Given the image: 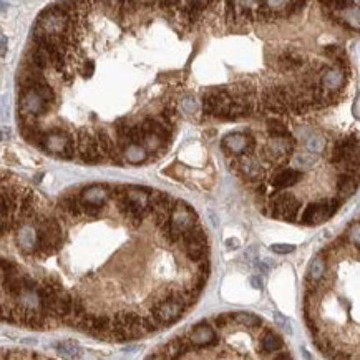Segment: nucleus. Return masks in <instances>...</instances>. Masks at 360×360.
Masks as SVG:
<instances>
[{
    "instance_id": "41",
    "label": "nucleus",
    "mask_w": 360,
    "mask_h": 360,
    "mask_svg": "<svg viewBox=\"0 0 360 360\" xmlns=\"http://www.w3.org/2000/svg\"><path fill=\"white\" fill-rule=\"evenodd\" d=\"M249 284L252 286V289H256V290H262V287H264V281H262V277H259V276H251Z\"/></svg>"
},
{
    "instance_id": "13",
    "label": "nucleus",
    "mask_w": 360,
    "mask_h": 360,
    "mask_svg": "<svg viewBox=\"0 0 360 360\" xmlns=\"http://www.w3.org/2000/svg\"><path fill=\"white\" fill-rule=\"evenodd\" d=\"M234 168L237 169V173L243 176L244 179L248 181H256L259 183L264 178V169L261 166L254 155H239L234 158Z\"/></svg>"
},
{
    "instance_id": "1",
    "label": "nucleus",
    "mask_w": 360,
    "mask_h": 360,
    "mask_svg": "<svg viewBox=\"0 0 360 360\" xmlns=\"http://www.w3.org/2000/svg\"><path fill=\"white\" fill-rule=\"evenodd\" d=\"M196 223H198V214L194 213L193 207L185 201H174L169 221L160 227V231L169 244H176L181 243L183 234L191 229Z\"/></svg>"
},
{
    "instance_id": "26",
    "label": "nucleus",
    "mask_w": 360,
    "mask_h": 360,
    "mask_svg": "<svg viewBox=\"0 0 360 360\" xmlns=\"http://www.w3.org/2000/svg\"><path fill=\"white\" fill-rule=\"evenodd\" d=\"M267 131L271 138H284L290 136V131L286 126V123L281 122V119H269L267 122Z\"/></svg>"
},
{
    "instance_id": "38",
    "label": "nucleus",
    "mask_w": 360,
    "mask_h": 360,
    "mask_svg": "<svg viewBox=\"0 0 360 360\" xmlns=\"http://www.w3.org/2000/svg\"><path fill=\"white\" fill-rule=\"evenodd\" d=\"M0 269H2L4 274H10V273H15L17 266L9 259H0Z\"/></svg>"
},
{
    "instance_id": "34",
    "label": "nucleus",
    "mask_w": 360,
    "mask_h": 360,
    "mask_svg": "<svg viewBox=\"0 0 360 360\" xmlns=\"http://www.w3.org/2000/svg\"><path fill=\"white\" fill-rule=\"evenodd\" d=\"M274 320H276V325H279L281 329H284L287 334L292 332V329H290V320L287 317H284L281 312H274Z\"/></svg>"
},
{
    "instance_id": "25",
    "label": "nucleus",
    "mask_w": 360,
    "mask_h": 360,
    "mask_svg": "<svg viewBox=\"0 0 360 360\" xmlns=\"http://www.w3.org/2000/svg\"><path fill=\"white\" fill-rule=\"evenodd\" d=\"M327 148V140L322 135H312L307 138L306 141V149L312 155H320L324 153Z\"/></svg>"
},
{
    "instance_id": "19",
    "label": "nucleus",
    "mask_w": 360,
    "mask_h": 360,
    "mask_svg": "<svg viewBox=\"0 0 360 360\" xmlns=\"http://www.w3.org/2000/svg\"><path fill=\"white\" fill-rule=\"evenodd\" d=\"M148 151L141 143H128L122 148V156L131 165H140L148 160Z\"/></svg>"
},
{
    "instance_id": "43",
    "label": "nucleus",
    "mask_w": 360,
    "mask_h": 360,
    "mask_svg": "<svg viewBox=\"0 0 360 360\" xmlns=\"http://www.w3.org/2000/svg\"><path fill=\"white\" fill-rule=\"evenodd\" d=\"M226 248L227 249H237L239 248V241H237V239H227V241H226Z\"/></svg>"
},
{
    "instance_id": "39",
    "label": "nucleus",
    "mask_w": 360,
    "mask_h": 360,
    "mask_svg": "<svg viewBox=\"0 0 360 360\" xmlns=\"http://www.w3.org/2000/svg\"><path fill=\"white\" fill-rule=\"evenodd\" d=\"M266 2H267V5H269V7L273 9V10L279 12V17H281V12H282V9L289 4V0H266Z\"/></svg>"
},
{
    "instance_id": "17",
    "label": "nucleus",
    "mask_w": 360,
    "mask_h": 360,
    "mask_svg": "<svg viewBox=\"0 0 360 360\" xmlns=\"http://www.w3.org/2000/svg\"><path fill=\"white\" fill-rule=\"evenodd\" d=\"M193 350V345L189 344L188 337H174L171 342L165 347L166 358H186L189 357L188 352Z\"/></svg>"
},
{
    "instance_id": "11",
    "label": "nucleus",
    "mask_w": 360,
    "mask_h": 360,
    "mask_svg": "<svg viewBox=\"0 0 360 360\" xmlns=\"http://www.w3.org/2000/svg\"><path fill=\"white\" fill-rule=\"evenodd\" d=\"M347 80H349V72L336 65L324 70L319 85L327 95H340V92L347 85Z\"/></svg>"
},
{
    "instance_id": "8",
    "label": "nucleus",
    "mask_w": 360,
    "mask_h": 360,
    "mask_svg": "<svg viewBox=\"0 0 360 360\" xmlns=\"http://www.w3.org/2000/svg\"><path fill=\"white\" fill-rule=\"evenodd\" d=\"M221 148H223L226 153L229 155H254L256 153V148H257V143L256 140L248 133H232V135H227L224 136V140L221 141Z\"/></svg>"
},
{
    "instance_id": "15",
    "label": "nucleus",
    "mask_w": 360,
    "mask_h": 360,
    "mask_svg": "<svg viewBox=\"0 0 360 360\" xmlns=\"http://www.w3.org/2000/svg\"><path fill=\"white\" fill-rule=\"evenodd\" d=\"M304 63H306L304 56H302L297 50L289 48L277 56L276 67H277V70H281V72H297L299 68L304 67Z\"/></svg>"
},
{
    "instance_id": "33",
    "label": "nucleus",
    "mask_w": 360,
    "mask_h": 360,
    "mask_svg": "<svg viewBox=\"0 0 360 360\" xmlns=\"http://www.w3.org/2000/svg\"><path fill=\"white\" fill-rule=\"evenodd\" d=\"M213 320H214V325H216L218 329H226V327H229L232 324L231 314H219Z\"/></svg>"
},
{
    "instance_id": "3",
    "label": "nucleus",
    "mask_w": 360,
    "mask_h": 360,
    "mask_svg": "<svg viewBox=\"0 0 360 360\" xmlns=\"http://www.w3.org/2000/svg\"><path fill=\"white\" fill-rule=\"evenodd\" d=\"M40 148L48 151L50 155H55L63 160H72L77 153V141L72 131L63 128L43 130V136L40 141Z\"/></svg>"
},
{
    "instance_id": "12",
    "label": "nucleus",
    "mask_w": 360,
    "mask_h": 360,
    "mask_svg": "<svg viewBox=\"0 0 360 360\" xmlns=\"http://www.w3.org/2000/svg\"><path fill=\"white\" fill-rule=\"evenodd\" d=\"M188 340L193 345V349H211V347H216L219 344V337L207 322H201L196 325L189 332Z\"/></svg>"
},
{
    "instance_id": "30",
    "label": "nucleus",
    "mask_w": 360,
    "mask_h": 360,
    "mask_svg": "<svg viewBox=\"0 0 360 360\" xmlns=\"http://www.w3.org/2000/svg\"><path fill=\"white\" fill-rule=\"evenodd\" d=\"M315 155L312 153H309V151H302V153H297L295 155V161L299 163L301 166H304V168H309V166H312L314 163H315Z\"/></svg>"
},
{
    "instance_id": "9",
    "label": "nucleus",
    "mask_w": 360,
    "mask_h": 360,
    "mask_svg": "<svg viewBox=\"0 0 360 360\" xmlns=\"http://www.w3.org/2000/svg\"><path fill=\"white\" fill-rule=\"evenodd\" d=\"M75 141H77V153L80 155L81 161H85V163L103 161L105 156L98 148L97 138H95V135H92L88 130H80L77 138H75Z\"/></svg>"
},
{
    "instance_id": "31",
    "label": "nucleus",
    "mask_w": 360,
    "mask_h": 360,
    "mask_svg": "<svg viewBox=\"0 0 360 360\" xmlns=\"http://www.w3.org/2000/svg\"><path fill=\"white\" fill-rule=\"evenodd\" d=\"M314 209H315V203H311L304 207V211H302L299 221L302 224L306 226H312V221H314Z\"/></svg>"
},
{
    "instance_id": "44",
    "label": "nucleus",
    "mask_w": 360,
    "mask_h": 360,
    "mask_svg": "<svg viewBox=\"0 0 360 360\" xmlns=\"http://www.w3.org/2000/svg\"><path fill=\"white\" fill-rule=\"evenodd\" d=\"M256 267H257L259 271H262V273H267V271H269V266H267V264H264V262H261V261H257V262H256Z\"/></svg>"
},
{
    "instance_id": "22",
    "label": "nucleus",
    "mask_w": 360,
    "mask_h": 360,
    "mask_svg": "<svg viewBox=\"0 0 360 360\" xmlns=\"http://www.w3.org/2000/svg\"><path fill=\"white\" fill-rule=\"evenodd\" d=\"M231 320L237 325L251 327V329H257V327L262 325V319L257 317V315H254V314H249V312H232Z\"/></svg>"
},
{
    "instance_id": "40",
    "label": "nucleus",
    "mask_w": 360,
    "mask_h": 360,
    "mask_svg": "<svg viewBox=\"0 0 360 360\" xmlns=\"http://www.w3.org/2000/svg\"><path fill=\"white\" fill-rule=\"evenodd\" d=\"M324 53H325L327 56H331V58H336L337 55L342 53V48H340L339 45H327V47L324 48Z\"/></svg>"
},
{
    "instance_id": "20",
    "label": "nucleus",
    "mask_w": 360,
    "mask_h": 360,
    "mask_svg": "<svg viewBox=\"0 0 360 360\" xmlns=\"http://www.w3.org/2000/svg\"><path fill=\"white\" fill-rule=\"evenodd\" d=\"M325 271H327V261L325 257L322 256H317L311 262V266H309V271H307V282L309 286H317V284L324 279L325 276Z\"/></svg>"
},
{
    "instance_id": "5",
    "label": "nucleus",
    "mask_w": 360,
    "mask_h": 360,
    "mask_svg": "<svg viewBox=\"0 0 360 360\" xmlns=\"http://www.w3.org/2000/svg\"><path fill=\"white\" fill-rule=\"evenodd\" d=\"M186 311L185 302L181 301L178 290L173 292L171 295H168L165 299L156 301L153 306H151V314L155 315V319L160 322L161 325L173 324L174 320H178Z\"/></svg>"
},
{
    "instance_id": "24",
    "label": "nucleus",
    "mask_w": 360,
    "mask_h": 360,
    "mask_svg": "<svg viewBox=\"0 0 360 360\" xmlns=\"http://www.w3.org/2000/svg\"><path fill=\"white\" fill-rule=\"evenodd\" d=\"M56 350H58L60 355L68 357V358H77L81 355L80 345L75 342V340H63V342L56 344Z\"/></svg>"
},
{
    "instance_id": "42",
    "label": "nucleus",
    "mask_w": 360,
    "mask_h": 360,
    "mask_svg": "<svg viewBox=\"0 0 360 360\" xmlns=\"http://www.w3.org/2000/svg\"><path fill=\"white\" fill-rule=\"evenodd\" d=\"M7 53V37L0 34V56H5Z\"/></svg>"
},
{
    "instance_id": "32",
    "label": "nucleus",
    "mask_w": 360,
    "mask_h": 360,
    "mask_svg": "<svg viewBox=\"0 0 360 360\" xmlns=\"http://www.w3.org/2000/svg\"><path fill=\"white\" fill-rule=\"evenodd\" d=\"M347 237H349V241L355 246V248H358L360 246V224H358V221H355V223L352 224L350 229L347 231Z\"/></svg>"
},
{
    "instance_id": "37",
    "label": "nucleus",
    "mask_w": 360,
    "mask_h": 360,
    "mask_svg": "<svg viewBox=\"0 0 360 360\" xmlns=\"http://www.w3.org/2000/svg\"><path fill=\"white\" fill-rule=\"evenodd\" d=\"M257 254H259V248L256 244H252V246H249L248 249H246V252H244V261H248V262H251V261H256L257 259Z\"/></svg>"
},
{
    "instance_id": "28",
    "label": "nucleus",
    "mask_w": 360,
    "mask_h": 360,
    "mask_svg": "<svg viewBox=\"0 0 360 360\" xmlns=\"http://www.w3.org/2000/svg\"><path fill=\"white\" fill-rule=\"evenodd\" d=\"M322 4L332 12H342L355 5V0H322Z\"/></svg>"
},
{
    "instance_id": "45",
    "label": "nucleus",
    "mask_w": 360,
    "mask_h": 360,
    "mask_svg": "<svg viewBox=\"0 0 360 360\" xmlns=\"http://www.w3.org/2000/svg\"><path fill=\"white\" fill-rule=\"evenodd\" d=\"M353 116L358 118V98H355V102H353Z\"/></svg>"
},
{
    "instance_id": "46",
    "label": "nucleus",
    "mask_w": 360,
    "mask_h": 360,
    "mask_svg": "<svg viewBox=\"0 0 360 360\" xmlns=\"http://www.w3.org/2000/svg\"><path fill=\"white\" fill-rule=\"evenodd\" d=\"M274 358H290L289 353H281V355H274Z\"/></svg>"
},
{
    "instance_id": "10",
    "label": "nucleus",
    "mask_w": 360,
    "mask_h": 360,
    "mask_svg": "<svg viewBox=\"0 0 360 360\" xmlns=\"http://www.w3.org/2000/svg\"><path fill=\"white\" fill-rule=\"evenodd\" d=\"M15 241L18 249L23 254L35 256L37 251V226L35 219H27L22 221L15 226Z\"/></svg>"
},
{
    "instance_id": "6",
    "label": "nucleus",
    "mask_w": 360,
    "mask_h": 360,
    "mask_svg": "<svg viewBox=\"0 0 360 360\" xmlns=\"http://www.w3.org/2000/svg\"><path fill=\"white\" fill-rule=\"evenodd\" d=\"M271 216L284 221H295L301 211V201L290 193H281L276 189L271 198Z\"/></svg>"
},
{
    "instance_id": "18",
    "label": "nucleus",
    "mask_w": 360,
    "mask_h": 360,
    "mask_svg": "<svg viewBox=\"0 0 360 360\" xmlns=\"http://www.w3.org/2000/svg\"><path fill=\"white\" fill-rule=\"evenodd\" d=\"M58 209L65 214V216L72 219H78L83 216V211H81V201L80 196L77 194H67L63 196L58 203Z\"/></svg>"
},
{
    "instance_id": "23",
    "label": "nucleus",
    "mask_w": 360,
    "mask_h": 360,
    "mask_svg": "<svg viewBox=\"0 0 360 360\" xmlns=\"http://www.w3.org/2000/svg\"><path fill=\"white\" fill-rule=\"evenodd\" d=\"M261 349L264 352H277L284 349V339L276 332H266L261 339Z\"/></svg>"
},
{
    "instance_id": "29",
    "label": "nucleus",
    "mask_w": 360,
    "mask_h": 360,
    "mask_svg": "<svg viewBox=\"0 0 360 360\" xmlns=\"http://www.w3.org/2000/svg\"><path fill=\"white\" fill-rule=\"evenodd\" d=\"M141 327L144 334H149V332H156L158 329H161L163 325L155 319L153 314H149V315H141Z\"/></svg>"
},
{
    "instance_id": "27",
    "label": "nucleus",
    "mask_w": 360,
    "mask_h": 360,
    "mask_svg": "<svg viewBox=\"0 0 360 360\" xmlns=\"http://www.w3.org/2000/svg\"><path fill=\"white\" fill-rule=\"evenodd\" d=\"M165 140H163L161 136H158V135H155V133H144L143 135V140H141V144L144 148H146V151L149 153H155V151H158L160 148H163L165 146Z\"/></svg>"
},
{
    "instance_id": "16",
    "label": "nucleus",
    "mask_w": 360,
    "mask_h": 360,
    "mask_svg": "<svg viewBox=\"0 0 360 360\" xmlns=\"http://www.w3.org/2000/svg\"><path fill=\"white\" fill-rule=\"evenodd\" d=\"M301 176L302 174H301L299 169L286 168V169H281L279 173L274 174L273 178H271V185H273L274 189H286V188L297 185Z\"/></svg>"
},
{
    "instance_id": "21",
    "label": "nucleus",
    "mask_w": 360,
    "mask_h": 360,
    "mask_svg": "<svg viewBox=\"0 0 360 360\" xmlns=\"http://www.w3.org/2000/svg\"><path fill=\"white\" fill-rule=\"evenodd\" d=\"M355 191H357V178H355V174L342 173V176H340L339 181H337V193L340 196V201L350 198V196Z\"/></svg>"
},
{
    "instance_id": "35",
    "label": "nucleus",
    "mask_w": 360,
    "mask_h": 360,
    "mask_svg": "<svg viewBox=\"0 0 360 360\" xmlns=\"http://www.w3.org/2000/svg\"><path fill=\"white\" fill-rule=\"evenodd\" d=\"M181 108L185 113H194L198 110V103H196V100L193 97H186L181 100Z\"/></svg>"
},
{
    "instance_id": "2",
    "label": "nucleus",
    "mask_w": 360,
    "mask_h": 360,
    "mask_svg": "<svg viewBox=\"0 0 360 360\" xmlns=\"http://www.w3.org/2000/svg\"><path fill=\"white\" fill-rule=\"evenodd\" d=\"M37 226V251L35 257H47L58 251L62 244V227L53 218L35 219Z\"/></svg>"
},
{
    "instance_id": "14",
    "label": "nucleus",
    "mask_w": 360,
    "mask_h": 360,
    "mask_svg": "<svg viewBox=\"0 0 360 360\" xmlns=\"http://www.w3.org/2000/svg\"><path fill=\"white\" fill-rule=\"evenodd\" d=\"M81 204H92V206H105L106 201L111 198V188L106 185H92L85 188L80 194Z\"/></svg>"
},
{
    "instance_id": "36",
    "label": "nucleus",
    "mask_w": 360,
    "mask_h": 360,
    "mask_svg": "<svg viewBox=\"0 0 360 360\" xmlns=\"http://www.w3.org/2000/svg\"><path fill=\"white\" fill-rule=\"evenodd\" d=\"M271 251L276 252V254H290V252L295 251V246H292V244H273L271 246Z\"/></svg>"
},
{
    "instance_id": "4",
    "label": "nucleus",
    "mask_w": 360,
    "mask_h": 360,
    "mask_svg": "<svg viewBox=\"0 0 360 360\" xmlns=\"http://www.w3.org/2000/svg\"><path fill=\"white\" fill-rule=\"evenodd\" d=\"M181 244H183V251H185L186 257L193 262H199L201 259L207 257V252H209V248H207V236L203 229V226L199 223H196L191 229L183 234Z\"/></svg>"
},
{
    "instance_id": "7",
    "label": "nucleus",
    "mask_w": 360,
    "mask_h": 360,
    "mask_svg": "<svg viewBox=\"0 0 360 360\" xmlns=\"http://www.w3.org/2000/svg\"><path fill=\"white\" fill-rule=\"evenodd\" d=\"M294 149H295V141L292 136L271 138L267 146L264 148V160L274 168L284 166L289 161L290 155L294 153Z\"/></svg>"
}]
</instances>
